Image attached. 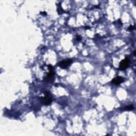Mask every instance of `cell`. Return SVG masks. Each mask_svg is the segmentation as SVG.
<instances>
[{
    "instance_id": "obj_1",
    "label": "cell",
    "mask_w": 136,
    "mask_h": 136,
    "mask_svg": "<svg viewBox=\"0 0 136 136\" xmlns=\"http://www.w3.org/2000/svg\"><path fill=\"white\" fill-rule=\"evenodd\" d=\"M41 102L46 105H50L52 102V97L50 92L46 91L45 93V97H40Z\"/></svg>"
},
{
    "instance_id": "obj_2",
    "label": "cell",
    "mask_w": 136,
    "mask_h": 136,
    "mask_svg": "<svg viewBox=\"0 0 136 136\" xmlns=\"http://www.w3.org/2000/svg\"><path fill=\"white\" fill-rule=\"evenodd\" d=\"M130 59L129 58H126L122 60L120 63L119 69L121 70H125L128 67L130 64Z\"/></svg>"
},
{
    "instance_id": "obj_9",
    "label": "cell",
    "mask_w": 136,
    "mask_h": 136,
    "mask_svg": "<svg viewBox=\"0 0 136 136\" xmlns=\"http://www.w3.org/2000/svg\"><path fill=\"white\" fill-rule=\"evenodd\" d=\"M134 55H136V51H134Z\"/></svg>"
},
{
    "instance_id": "obj_3",
    "label": "cell",
    "mask_w": 136,
    "mask_h": 136,
    "mask_svg": "<svg viewBox=\"0 0 136 136\" xmlns=\"http://www.w3.org/2000/svg\"><path fill=\"white\" fill-rule=\"evenodd\" d=\"M72 61L71 59H66L65 60L61 61L59 63V66L62 69H66L69 66H70L72 63Z\"/></svg>"
},
{
    "instance_id": "obj_7",
    "label": "cell",
    "mask_w": 136,
    "mask_h": 136,
    "mask_svg": "<svg viewBox=\"0 0 136 136\" xmlns=\"http://www.w3.org/2000/svg\"><path fill=\"white\" fill-rule=\"evenodd\" d=\"M77 40H78V41H79V40H82V37H81L80 36H77V38H76Z\"/></svg>"
},
{
    "instance_id": "obj_4",
    "label": "cell",
    "mask_w": 136,
    "mask_h": 136,
    "mask_svg": "<svg viewBox=\"0 0 136 136\" xmlns=\"http://www.w3.org/2000/svg\"><path fill=\"white\" fill-rule=\"evenodd\" d=\"M48 69H49V70H50V72H49L47 76L46 77L45 80L47 82H51L53 80L54 72L53 71V67H52V66H51V65H48Z\"/></svg>"
},
{
    "instance_id": "obj_6",
    "label": "cell",
    "mask_w": 136,
    "mask_h": 136,
    "mask_svg": "<svg viewBox=\"0 0 136 136\" xmlns=\"http://www.w3.org/2000/svg\"><path fill=\"white\" fill-rule=\"evenodd\" d=\"M125 109L126 110H132V109H134V108L132 105H129V106H127L126 107Z\"/></svg>"
},
{
    "instance_id": "obj_5",
    "label": "cell",
    "mask_w": 136,
    "mask_h": 136,
    "mask_svg": "<svg viewBox=\"0 0 136 136\" xmlns=\"http://www.w3.org/2000/svg\"><path fill=\"white\" fill-rule=\"evenodd\" d=\"M123 81L124 79L122 77H117V78H114V79L112 80V83H113L114 85H118L121 84V83H122L123 82Z\"/></svg>"
},
{
    "instance_id": "obj_8",
    "label": "cell",
    "mask_w": 136,
    "mask_h": 136,
    "mask_svg": "<svg viewBox=\"0 0 136 136\" xmlns=\"http://www.w3.org/2000/svg\"><path fill=\"white\" fill-rule=\"evenodd\" d=\"M128 29H129V30H132L133 29H134V27H133L132 26H130V27H129Z\"/></svg>"
}]
</instances>
